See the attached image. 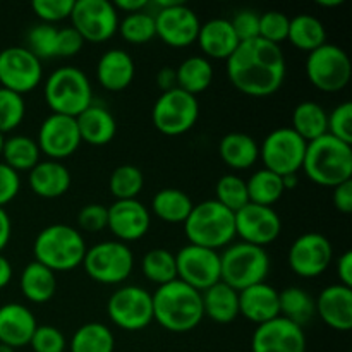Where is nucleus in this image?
<instances>
[{
	"label": "nucleus",
	"instance_id": "f257e3e1",
	"mask_svg": "<svg viewBox=\"0 0 352 352\" xmlns=\"http://www.w3.org/2000/svg\"><path fill=\"white\" fill-rule=\"evenodd\" d=\"M287 64L278 45L261 38L243 41L227 58V76L248 96H270L284 85Z\"/></svg>",
	"mask_w": 352,
	"mask_h": 352
},
{
	"label": "nucleus",
	"instance_id": "49530a36",
	"mask_svg": "<svg viewBox=\"0 0 352 352\" xmlns=\"http://www.w3.org/2000/svg\"><path fill=\"white\" fill-rule=\"evenodd\" d=\"M289 23L291 17L280 10H267L260 14V38L280 47L282 41L287 40Z\"/></svg>",
	"mask_w": 352,
	"mask_h": 352
},
{
	"label": "nucleus",
	"instance_id": "338daca9",
	"mask_svg": "<svg viewBox=\"0 0 352 352\" xmlns=\"http://www.w3.org/2000/svg\"><path fill=\"white\" fill-rule=\"evenodd\" d=\"M0 352H14L12 347L6 346V344H0Z\"/></svg>",
	"mask_w": 352,
	"mask_h": 352
},
{
	"label": "nucleus",
	"instance_id": "1a4fd4ad",
	"mask_svg": "<svg viewBox=\"0 0 352 352\" xmlns=\"http://www.w3.org/2000/svg\"><path fill=\"white\" fill-rule=\"evenodd\" d=\"M199 117V102L196 96L174 88L158 96L151 110L155 129L165 136H181L195 127Z\"/></svg>",
	"mask_w": 352,
	"mask_h": 352
},
{
	"label": "nucleus",
	"instance_id": "6e6552de",
	"mask_svg": "<svg viewBox=\"0 0 352 352\" xmlns=\"http://www.w3.org/2000/svg\"><path fill=\"white\" fill-rule=\"evenodd\" d=\"M82 268L98 284H122L133 274L134 254L120 241H103L86 250Z\"/></svg>",
	"mask_w": 352,
	"mask_h": 352
},
{
	"label": "nucleus",
	"instance_id": "bb28decb",
	"mask_svg": "<svg viewBox=\"0 0 352 352\" xmlns=\"http://www.w3.org/2000/svg\"><path fill=\"white\" fill-rule=\"evenodd\" d=\"M31 191L45 199H55L64 196L71 188V172L64 164L55 160L38 162L30 170Z\"/></svg>",
	"mask_w": 352,
	"mask_h": 352
},
{
	"label": "nucleus",
	"instance_id": "393cba45",
	"mask_svg": "<svg viewBox=\"0 0 352 352\" xmlns=\"http://www.w3.org/2000/svg\"><path fill=\"white\" fill-rule=\"evenodd\" d=\"M196 41L208 60L210 58L227 60L241 43L230 19L226 17H215L201 24Z\"/></svg>",
	"mask_w": 352,
	"mask_h": 352
},
{
	"label": "nucleus",
	"instance_id": "cd10ccee",
	"mask_svg": "<svg viewBox=\"0 0 352 352\" xmlns=\"http://www.w3.org/2000/svg\"><path fill=\"white\" fill-rule=\"evenodd\" d=\"M81 143L103 146L116 138L117 122L116 117L100 105H89L85 112L76 117Z\"/></svg>",
	"mask_w": 352,
	"mask_h": 352
},
{
	"label": "nucleus",
	"instance_id": "864d4df0",
	"mask_svg": "<svg viewBox=\"0 0 352 352\" xmlns=\"http://www.w3.org/2000/svg\"><path fill=\"white\" fill-rule=\"evenodd\" d=\"M85 40L72 26L57 30V41H55V57H72L81 52Z\"/></svg>",
	"mask_w": 352,
	"mask_h": 352
},
{
	"label": "nucleus",
	"instance_id": "dca6fc26",
	"mask_svg": "<svg viewBox=\"0 0 352 352\" xmlns=\"http://www.w3.org/2000/svg\"><path fill=\"white\" fill-rule=\"evenodd\" d=\"M289 267L302 278L320 277L333 260L330 241L320 232L301 234L289 248Z\"/></svg>",
	"mask_w": 352,
	"mask_h": 352
},
{
	"label": "nucleus",
	"instance_id": "9b49d317",
	"mask_svg": "<svg viewBox=\"0 0 352 352\" xmlns=\"http://www.w3.org/2000/svg\"><path fill=\"white\" fill-rule=\"evenodd\" d=\"M306 143L291 127L274 129L263 140L260 146V158L267 170L277 175L298 174L302 168L306 153Z\"/></svg>",
	"mask_w": 352,
	"mask_h": 352
},
{
	"label": "nucleus",
	"instance_id": "f8f14e48",
	"mask_svg": "<svg viewBox=\"0 0 352 352\" xmlns=\"http://www.w3.org/2000/svg\"><path fill=\"white\" fill-rule=\"evenodd\" d=\"M107 313L119 329L138 332L153 322V298L140 285H124L109 298Z\"/></svg>",
	"mask_w": 352,
	"mask_h": 352
},
{
	"label": "nucleus",
	"instance_id": "e433bc0d",
	"mask_svg": "<svg viewBox=\"0 0 352 352\" xmlns=\"http://www.w3.org/2000/svg\"><path fill=\"white\" fill-rule=\"evenodd\" d=\"M67 346L71 352H113L116 339L109 327L91 322L79 327Z\"/></svg>",
	"mask_w": 352,
	"mask_h": 352
},
{
	"label": "nucleus",
	"instance_id": "8fccbe9b",
	"mask_svg": "<svg viewBox=\"0 0 352 352\" xmlns=\"http://www.w3.org/2000/svg\"><path fill=\"white\" fill-rule=\"evenodd\" d=\"M327 134L352 144V103L344 102L329 113V129Z\"/></svg>",
	"mask_w": 352,
	"mask_h": 352
},
{
	"label": "nucleus",
	"instance_id": "4be33fe9",
	"mask_svg": "<svg viewBox=\"0 0 352 352\" xmlns=\"http://www.w3.org/2000/svg\"><path fill=\"white\" fill-rule=\"evenodd\" d=\"M316 315L323 323L339 332L352 329V289L333 284L323 289L315 299Z\"/></svg>",
	"mask_w": 352,
	"mask_h": 352
},
{
	"label": "nucleus",
	"instance_id": "a18cd8bd",
	"mask_svg": "<svg viewBox=\"0 0 352 352\" xmlns=\"http://www.w3.org/2000/svg\"><path fill=\"white\" fill-rule=\"evenodd\" d=\"M55 41H57V28L52 24L40 23L33 26L28 33V50L36 58L55 57Z\"/></svg>",
	"mask_w": 352,
	"mask_h": 352
},
{
	"label": "nucleus",
	"instance_id": "79ce46f5",
	"mask_svg": "<svg viewBox=\"0 0 352 352\" xmlns=\"http://www.w3.org/2000/svg\"><path fill=\"white\" fill-rule=\"evenodd\" d=\"M215 201L232 213H237L250 203L246 181L236 174H226L219 179L215 186Z\"/></svg>",
	"mask_w": 352,
	"mask_h": 352
},
{
	"label": "nucleus",
	"instance_id": "f03ea898",
	"mask_svg": "<svg viewBox=\"0 0 352 352\" xmlns=\"http://www.w3.org/2000/svg\"><path fill=\"white\" fill-rule=\"evenodd\" d=\"M153 298V320L165 330L186 333L195 330L205 318L201 292L179 278L160 285Z\"/></svg>",
	"mask_w": 352,
	"mask_h": 352
},
{
	"label": "nucleus",
	"instance_id": "4d7b16f0",
	"mask_svg": "<svg viewBox=\"0 0 352 352\" xmlns=\"http://www.w3.org/2000/svg\"><path fill=\"white\" fill-rule=\"evenodd\" d=\"M337 275H339V284L352 289V253L346 251L337 260Z\"/></svg>",
	"mask_w": 352,
	"mask_h": 352
},
{
	"label": "nucleus",
	"instance_id": "aec40b11",
	"mask_svg": "<svg viewBox=\"0 0 352 352\" xmlns=\"http://www.w3.org/2000/svg\"><path fill=\"white\" fill-rule=\"evenodd\" d=\"M107 229L120 243H134L143 239L151 226L150 210L140 199H116L110 206Z\"/></svg>",
	"mask_w": 352,
	"mask_h": 352
},
{
	"label": "nucleus",
	"instance_id": "09e8293b",
	"mask_svg": "<svg viewBox=\"0 0 352 352\" xmlns=\"http://www.w3.org/2000/svg\"><path fill=\"white\" fill-rule=\"evenodd\" d=\"M76 0H33L31 9L45 24H54L71 17Z\"/></svg>",
	"mask_w": 352,
	"mask_h": 352
},
{
	"label": "nucleus",
	"instance_id": "ddd939ff",
	"mask_svg": "<svg viewBox=\"0 0 352 352\" xmlns=\"http://www.w3.org/2000/svg\"><path fill=\"white\" fill-rule=\"evenodd\" d=\"M69 19L82 40L91 43H103L119 30V12L109 0H76Z\"/></svg>",
	"mask_w": 352,
	"mask_h": 352
},
{
	"label": "nucleus",
	"instance_id": "b1692460",
	"mask_svg": "<svg viewBox=\"0 0 352 352\" xmlns=\"http://www.w3.org/2000/svg\"><path fill=\"white\" fill-rule=\"evenodd\" d=\"M239 315H243L248 322L263 325L270 320L280 316L278 306V291L267 282L251 285L239 292Z\"/></svg>",
	"mask_w": 352,
	"mask_h": 352
},
{
	"label": "nucleus",
	"instance_id": "5701e85b",
	"mask_svg": "<svg viewBox=\"0 0 352 352\" xmlns=\"http://www.w3.org/2000/svg\"><path fill=\"white\" fill-rule=\"evenodd\" d=\"M38 323L30 308L19 302L0 306V344L17 349L30 346Z\"/></svg>",
	"mask_w": 352,
	"mask_h": 352
},
{
	"label": "nucleus",
	"instance_id": "423d86ee",
	"mask_svg": "<svg viewBox=\"0 0 352 352\" xmlns=\"http://www.w3.org/2000/svg\"><path fill=\"white\" fill-rule=\"evenodd\" d=\"M45 102L52 113L78 117L93 105V89L88 76L74 65L58 67L45 81Z\"/></svg>",
	"mask_w": 352,
	"mask_h": 352
},
{
	"label": "nucleus",
	"instance_id": "58836bf2",
	"mask_svg": "<svg viewBox=\"0 0 352 352\" xmlns=\"http://www.w3.org/2000/svg\"><path fill=\"white\" fill-rule=\"evenodd\" d=\"M246 186L250 203L261 206L275 205L285 192L280 175L274 174L267 168H260L254 172L250 181H246Z\"/></svg>",
	"mask_w": 352,
	"mask_h": 352
},
{
	"label": "nucleus",
	"instance_id": "2eb2a0df",
	"mask_svg": "<svg viewBox=\"0 0 352 352\" xmlns=\"http://www.w3.org/2000/svg\"><path fill=\"white\" fill-rule=\"evenodd\" d=\"M175 267L179 280L199 292L220 282V253L215 250L188 244L175 254Z\"/></svg>",
	"mask_w": 352,
	"mask_h": 352
},
{
	"label": "nucleus",
	"instance_id": "a878e982",
	"mask_svg": "<svg viewBox=\"0 0 352 352\" xmlns=\"http://www.w3.org/2000/svg\"><path fill=\"white\" fill-rule=\"evenodd\" d=\"M136 65L133 57L122 48H110L96 64V79L109 91H122L133 82Z\"/></svg>",
	"mask_w": 352,
	"mask_h": 352
},
{
	"label": "nucleus",
	"instance_id": "72a5a7b5",
	"mask_svg": "<svg viewBox=\"0 0 352 352\" xmlns=\"http://www.w3.org/2000/svg\"><path fill=\"white\" fill-rule=\"evenodd\" d=\"M192 206L188 192L175 188L160 189L151 199V210L165 223H184Z\"/></svg>",
	"mask_w": 352,
	"mask_h": 352
},
{
	"label": "nucleus",
	"instance_id": "2f4dec72",
	"mask_svg": "<svg viewBox=\"0 0 352 352\" xmlns=\"http://www.w3.org/2000/svg\"><path fill=\"white\" fill-rule=\"evenodd\" d=\"M175 79H177V88H181L182 91L192 96L199 95L213 82L212 62L201 55L184 58L175 69Z\"/></svg>",
	"mask_w": 352,
	"mask_h": 352
},
{
	"label": "nucleus",
	"instance_id": "0e129e2a",
	"mask_svg": "<svg viewBox=\"0 0 352 352\" xmlns=\"http://www.w3.org/2000/svg\"><path fill=\"white\" fill-rule=\"evenodd\" d=\"M182 0H157V6L162 9H168V7H174L177 3H181Z\"/></svg>",
	"mask_w": 352,
	"mask_h": 352
},
{
	"label": "nucleus",
	"instance_id": "603ef678",
	"mask_svg": "<svg viewBox=\"0 0 352 352\" xmlns=\"http://www.w3.org/2000/svg\"><path fill=\"white\" fill-rule=\"evenodd\" d=\"M230 24H232L241 43L260 38V14H256L254 10H239L230 19Z\"/></svg>",
	"mask_w": 352,
	"mask_h": 352
},
{
	"label": "nucleus",
	"instance_id": "6e6d98bb",
	"mask_svg": "<svg viewBox=\"0 0 352 352\" xmlns=\"http://www.w3.org/2000/svg\"><path fill=\"white\" fill-rule=\"evenodd\" d=\"M333 206L339 210L340 213H351L352 212V181L342 182V184L336 186L332 192Z\"/></svg>",
	"mask_w": 352,
	"mask_h": 352
},
{
	"label": "nucleus",
	"instance_id": "f704fd0d",
	"mask_svg": "<svg viewBox=\"0 0 352 352\" xmlns=\"http://www.w3.org/2000/svg\"><path fill=\"white\" fill-rule=\"evenodd\" d=\"M287 40L299 50L311 54L313 50L327 43L325 26L315 16L299 14V16L292 17L291 23H289Z\"/></svg>",
	"mask_w": 352,
	"mask_h": 352
},
{
	"label": "nucleus",
	"instance_id": "c756f323",
	"mask_svg": "<svg viewBox=\"0 0 352 352\" xmlns=\"http://www.w3.org/2000/svg\"><path fill=\"white\" fill-rule=\"evenodd\" d=\"M219 153L223 164L234 170L251 168L260 158V144L246 133H229L220 140Z\"/></svg>",
	"mask_w": 352,
	"mask_h": 352
},
{
	"label": "nucleus",
	"instance_id": "680f3d73",
	"mask_svg": "<svg viewBox=\"0 0 352 352\" xmlns=\"http://www.w3.org/2000/svg\"><path fill=\"white\" fill-rule=\"evenodd\" d=\"M12 278V267H10V261L0 253V289L6 287L7 284Z\"/></svg>",
	"mask_w": 352,
	"mask_h": 352
},
{
	"label": "nucleus",
	"instance_id": "a19ab883",
	"mask_svg": "<svg viewBox=\"0 0 352 352\" xmlns=\"http://www.w3.org/2000/svg\"><path fill=\"white\" fill-rule=\"evenodd\" d=\"M144 175L136 165L124 164L113 168L109 179L110 192L116 199H138L143 191Z\"/></svg>",
	"mask_w": 352,
	"mask_h": 352
},
{
	"label": "nucleus",
	"instance_id": "ea45409f",
	"mask_svg": "<svg viewBox=\"0 0 352 352\" xmlns=\"http://www.w3.org/2000/svg\"><path fill=\"white\" fill-rule=\"evenodd\" d=\"M141 270L144 277L150 282L160 285L168 284V282L177 278V267H175V254L170 253L165 248H155L150 250L143 256L141 261Z\"/></svg>",
	"mask_w": 352,
	"mask_h": 352
},
{
	"label": "nucleus",
	"instance_id": "9d476101",
	"mask_svg": "<svg viewBox=\"0 0 352 352\" xmlns=\"http://www.w3.org/2000/svg\"><path fill=\"white\" fill-rule=\"evenodd\" d=\"M351 58L340 47L325 43L306 58V76L320 91H342L351 81Z\"/></svg>",
	"mask_w": 352,
	"mask_h": 352
},
{
	"label": "nucleus",
	"instance_id": "c03bdc74",
	"mask_svg": "<svg viewBox=\"0 0 352 352\" xmlns=\"http://www.w3.org/2000/svg\"><path fill=\"white\" fill-rule=\"evenodd\" d=\"M26 116V103L23 95L0 88V134L10 133L23 122Z\"/></svg>",
	"mask_w": 352,
	"mask_h": 352
},
{
	"label": "nucleus",
	"instance_id": "473e14b6",
	"mask_svg": "<svg viewBox=\"0 0 352 352\" xmlns=\"http://www.w3.org/2000/svg\"><path fill=\"white\" fill-rule=\"evenodd\" d=\"M291 129L296 131L306 143L318 140L329 129V113L320 103L301 102L292 112Z\"/></svg>",
	"mask_w": 352,
	"mask_h": 352
},
{
	"label": "nucleus",
	"instance_id": "7ed1b4c3",
	"mask_svg": "<svg viewBox=\"0 0 352 352\" xmlns=\"http://www.w3.org/2000/svg\"><path fill=\"white\" fill-rule=\"evenodd\" d=\"M315 184L336 188L352 177V144L323 134L306 146L302 168Z\"/></svg>",
	"mask_w": 352,
	"mask_h": 352
},
{
	"label": "nucleus",
	"instance_id": "69168bd1",
	"mask_svg": "<svg viewBox=\"0 0 352 352\" xmlns=\"http://www.w3.org/2000/svg\"><path fill=\"white\" fill-rule=\"evenodd\" d=\"M344 0H318L320 7H339Z\"/></svg>",
	"mask_w": 352,
	"mask_h": 352
},
{
	"label": "nucleus",
	"instance_id": "c9c22d12",
	"mask_svg": "<svg viewBox=\"0 0 352 352\" xmlns=\"http://www.w3.org/2000/svg\"><path fill=\"white\" fill-rule=\"evenodd\" d=\"M2 158L3 164L9 165L17 174L30 172L40 162V148H38L36 140L17 134L9 140H3Z\"/></svg>",
	"mask_w": 352,
	"mask_h": 352
},
{
	"label": "nucleus",
	"instance_id": "4468645a",
	"mask_svg": "<svg viewBox=\"0 0 352 352\" xmlns=\"http://www.w3.org/2000/svg\"><path fill=\"white\" fill-rule=\"evenodd\" d=\"M41 78V60L26 47H7L0 52V88L24 95L33 91Z\"/></svg>",
	"mask_w": 352,
	"mask_h": 352
},
{
	"label": "nucleus",
	"instance_id": "6ab92c4d",
	"mask_svg": "<svg viewBox=\"0 0 352 352\" xmlns=\"http://www.w3.org/2000/svg\"><path fill=\"white\" fill-rule=\"evenodd\" d=\"M155 26H157V36L165 45L184 48L195 43L201 23L198 19V14L184 2H181L168 9H162L155 16Z\"/></svg>",
	"mask_w": 352,
	"mask_h": 352
},
{
	"label": "nucleus",
	"instance_id": "0eeeda50",
	"mask_svg": "<svg viewBox=\"0 0 352 352\" xmlns=\"http://www.w3.org/2000/svg\"><path fill=\"white\" fill-rule=\"evenodd\" d=\"M268 272L270 256L265 248L237 243L220 254V280L237 292L265 282Z\"/></svg>",
	"mask_w": 352,
	"mask_h": 352
},
{
	"label": "nucleus",
	"instance_id": "39448f33",
	"mask_svg": "<svg viewBox=\"0 0 352 352\" xmlns=\"http://www.w3.org/2000/svg\"><path fill=\"white\" fill-rule=\"evenodd\" d=\"M189 244L220 250L232 243L236 237V219L230 210L215 199H206L192 206L184 222Z\"/></svg>",
	"mask_w": 352,
	"mask_h": 352
},
{
	"label": "nucleus",
	"instance_id": "412c9836",
	"mask_svg": "<svg viewBox=\"0 0 352 352\" xmlns=\"http://www.w3.org/2000/svg\"><path fill=\"white\" fill-rule=\"evenodd\" d=\"M251 352H306V336L302 327L284 316L258 325L251 339Z\"/></svg>",
	"mask_w": 352,
	"mask_h": 352
},
{
	"label": "nucleus",
	"instance_id": "bf43d9fd",
	"mask_svg": "<svg viewBox=\"0 0 352 352\" xmlns=\"http://www.w3.org/2000/svg\"><path fill=\"white\" fill-rule=\"evenodd\" d=\"M10 234H12V223H10L9 213L3 208H0V253L9 244Z\"/></svg>",
	"mask_w": 352,
	"mask_h": 352
},
{
	"label": "nucleus",
	"instance_id": "4c0bfd02",
	"mask_svg": "<svg viewBox=\"0 0 352 352\" xmlns=\"http://www.w3.org/2000/svg\"><path fill=\"white\" fill-rule=\"evenodd\" d=\"M278 306L280 316L299 327L306 325L316 315V305L311 294L294 285L278 292Z\"/></svg>",
	"mask_w": 352,
	"mask_h": 352
},
{
	"label": "nucleus",
	"instance_id": "a211bd4d",
	"mask_svg": "<svg viewBox=\"0 0 352 352\" xmlns=\"http://www.w3.org/2000/svg\"><path fill=\"white\" fill-rule=\"evenodd\" d=\"M236 219V236L243 243L265 248L274 243L282 232V220L272 206L248 203L244 208L234 213Z\"/></svg>",
	"mask_w": 352,
	"mask_h": 352
},
{
	"label": "nucleus",
	"instance_id": "20e7f679",
	"mask_svg": "<svg viewBox=\"0 0 352 352\" xmlns=\"http://www.w3.org/2000/svg\"><path fill=\"white\" fill-rule=\"evenodd\" d=\"M85 237L78 229L65 223H54L41 230L33 244V253L38 263L52 272H71L82 265L86 254Z\"/></svg>",
	"mask_w": 352,
	"mask_h": 352
},
{
	"label": "nucleus",
	"instance_id": "c85d7f7f",
	"mask_svg": "<svg viewBox=\"0 0 352 352\" xmlns=\"http://www.w3.org/2000/svg\"><path fill=\"white\" fill-rule=\"evenodd\" d=\"M203 315L217 323H232L239 316V292L222 280L201 292Z\"/></svg>",
	"mask_w": 352,
	"mask_h": 352
},
{
	"label": "nucleus",
	"instance_id": "052dcab7",
	"mask_svg": "<svg viewBox=\"0 0 352 352\" xmlns=\"http://www.w3.org/2000/svg\"><path fill=\"white\" fill-rule=\"evenodd\" d=\"M116 9L117 12L122 10V12L127 14H134V12H141L148 7V0H117L116 3Z\"/></svg>",
	"mask_w": 352,
	"mask_h": 352
},
{
	"label": "nucleus",
	"instance_id": "37998d69",
	"mask_svg": "<svg viewBox=\"0 0 352 352\" xmlns=\"http://www.w3.org/2000/svg\"><path fill=\"white\" fill-rule=\"evenodd\" d=\"M120 36L133 45L148 43L157 36V26H155V16L144 12L127 14L122 21H119Z\"/></svg>",
	"mask_w": 352,
	"mask_h": 352
},
{
	"label": "nucleus",
	"instance_id": "f3484780",
	"mask_svg": "<svg viewBox=\"0 0 352 352\" xmlns=\"http://www.w3.org/2000/svg\"><path fill=\"white\" fill-rule=\"evenodd\" d=\"M36 144L40 153L47 155L50 160L55 162L74 155L81 144V136L74 117L50 113L38 129Z\"/></svg>",
	"mask_w": 352,
	"mask_h": 352
},
{
	"label": "nucleus",
	"instance_id": "e2e57ef3",
	"mask_svg": "<svg viewBox=\"0 0 352 352\" xmlns=\"http://www.w3.org/2000/svg\"><path fill=\"white\" fill-rule=\"evenodd\" d=\"M282 184H284V189H285V191H289V189H294L296 186L299 184L298 174H287V175H282Z\"/></svg>",
	"mask_w": 352,
	"mask_h": 352
},
{
	"label": "nucleus",
	"instance_id": "7c9ffc66",
	"mask_svg": "<svg viewBox=\"0 0 352 352\" xmlns=\"http://www.w3.org/2000/svg\"><path fill=\"white\" fill-rule=\"evenodd\" d=\"M57 291V278L55 274L38 261L26 265L21 274V292L24 298L36 305L50 301Z\"/></svg>",
	"mask_w": 352,
	"mask_h": 352
},
{
	"label": "nucleus",
	"instance_id": "3c124183",
	"mask_svg": "<svg viewBox=\"0 0 352 352\" xmlns=\"http://www.w3.org/2000/svg\"><path fill=\"white\" fill-rule=\"evenodd\" d=\"M107 222H109V212L107 206L100 203L85 205L78 213V226L85 232H102L103 229H107Z\"/></svg>",
	"mask_w": 352,
	"mask_h": 352
},
{
	"label": "nucleus",
	"instance_id": "de8ad7c7",
	"mask_svg": "<svg viewBox=\"0 0 352 352\" xmlns=\"http://www.w3.org/2000/svg\"><path fill=\"white\" fill-rule=\"evenodd\" d=\"M30 346L34 352H64L67 349V340L57 327L38 325Z\"/></svg>",
	"mask_w": 352,
	"mask_h": 352
},
{
	"label": "nucleus",
	"instance_id": "13d9d810",
	"mask_svg": "<svg viewBox=\"0 0 352 352\" xmlns=\"http://www.w3.org/2000/svg\"><path fill=\"white\" fill-rule=\"evenodd\" d=\"M157 85L162 91H170V89L177 88V79H175V69L164 67L158 71L157 74Z\"/></svg>",
	"mask_w": 352,
	"mask_h": 352
},
{
	"label": "nucleus",
	"instance_id": "5fc2aeb1",
	"mask_svg": "<svg viewBox=\"0 0 352 352\" xmlns=\"http://www.w3.org/2000/svg\"><path fill=\"white\" fill-rule=\"evenodd\" d=\"M21 189V179L16 170L0 162V208L12 201Z\"/></svg>",
	"mask_w": 352,
	"mask_h": 352
},
{
	"label": "nucleus",
	"instance_id": "774afa93",
	"mask_svg": "<svg viewBox=\"0 0 352 352\" xmlns=\"http://www.w3.org/2000/svg\"><path fill=\"white\" fill-rule=\"evenodd\" d=\"M2 146H3V134H0V157H2Z\"/></svg>",
	"mask_w": 352,
	"mask_h": 352
}]
</instances>
